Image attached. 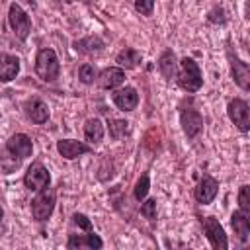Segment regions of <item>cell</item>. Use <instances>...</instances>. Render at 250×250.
I'll list each match as a JSON object with an SVG mask.
<instances>
[{
  "label": "cell",
  "mask_w": 250,
  "mask_h": 250,
  "mask_svg": "<svg viewBox=\"0 0 250 250\" xmlns=\"http://www.w3.org/2000/svg\"><path fill=\"white\" fill-rule=\"evenodd\" d=\"M178 86L188 92L193 94L203 86V74L199 64L191 59V57H184L180 61V72H178Z\"/></svg>",
  "instance_id": "obj_1"
},
{
  "label": "cell",
  "mask_w": 250,
  "mask_h": 250,
  "mask_svg": "<svg viewBox=\"0 0 250 250\" xmlns=\"http://www.w3.org/2000/svg\"><path fill=\"white\" fill-rule=\"evenodd\" d=\"M35 74L43 82H55L59 78L61 62H59V57L53 49H49V47L39 49V53L35 57Z\"/></svg>",
  "instance_id": "obj_2"
},
{
  "label": "cell",
  "mask_w": 250,
  "mask_h": 250,
  "mask_svg": "<svg viewBox=\"0 0 250 250\" xmlns=\"http://www.w3.org/2000/svg\"><path fill=\"white\" fill-rule=\"evenodd\" d=\"M55 203H57V189L55 188L47 186V188L39 189V193L31 199V215H33V219L39 221V223L47 221L53 215Z\"/></svg>",
  "instance_id": "obj_3"
},
{
  "label": "cell",
  "mask_w": 250,
  "mask_h": 250,
  "mask_svg": "<svg viewBox=\"0 0 250 250\" xmlns=\"http://www.w3.org/2000/svg\"><path fill=\"white\" fill-rule=\"evenodd\" d=\"M8 23H10V27H12V31L18 39H21V41L27 39V35L31 31V18L16 2H12L10 8H8Z\"/></svg>",
  "instance_id": "obj_4"
},
{
  "label": "cell",
  "mask_w": 250,
  "mask_h": 250,
  "mask_svg": "<svg viewBox=\"0 0 250 250\" xmlns=\"http://www.w3.org/2000/svg\"><path fill=\"white\" fill-rule=\"evenodd\" d=\"M51 184V174L49 170L43 166V162L35 160L27 166L25 174H23V186L29 189V191H39L43 188H47Z\"/></svg>",
  "instance_id": "obj_5"
},
{
  "label": "cell",
  "mask_w": 250,
  "mask_h": 250,
  "mask_svg": "<svg viewBox=\"0 0 250 250\" xmlns=\"http://www.w3.org/2000/svg\"><path fill=\"white\" fill-rule=\"evenodd\" d=\"M227 113H229V119L236 125L238 131L248 133V129H250V111H248V104L242 98L230 100L229 105H227Z\"/></svg>",
  "instance_id": "obj_6"
},
{
  "label": "cell",
  "mask_w": 250,
  "mask_h": 250,
  "mask_svg": "<svg viewBox=\"0 0 250 250\" xmlns=\"http://www.w3.org/2000/svg\"><path fill=\"white\" fill-rule=\"evenodd\" d=\"M203 232H205L211 248H215V250H227L229 248V238L225 234V229L215 217L203 219Z\"/></svg>",
  "instance_id": "obj_7"
},
{
  "label": "cell",
  "mask_w": 250,
  "mask_h": 250,
  "mask_svg": "<svg viewBox=\"0 0 250 250\" xmlns=\"http://www.w3.org/2000/svg\"><path fill=\"white\" fill-rule=\"evenodd\" d=\"M227 57H229V62H230V74H232V80L236 82V86L244 92L250 90V68H248V62H244L242 59L236 57V53H232L230 49L227 51Z\"/></svg>",
  "instance_id": "obj_8"
},
{
  "label": "cell",
  "mask_w": 250,
  "mask_h": 250,
  "mask_svg": "<svg viewBox=\"0 0 250 250\" xmlns=\"http://www.w3.org/2000/svg\"><path fill=\"white\" fill-rule=\"evenodd\" d=\"M6 150L14 156V160H23L27 156H31L33 152V143L25 133H14L8 141H6Z\"/></svg>",
  "instance_id": "obj_9"
},
{
  "label": "cell",
  "mask_w": 250,
  "mask_h": 250,
  "mask_svg": "<svg viewBox=\"0 0 250 250\" xmlns=\"http://www.w3.org/2000/svg\"><path fill=\"white\" fill-rule=\"evenodd\" d=\"M180 123L188 139H195L203 129V117L195 107H184L180 111Z\"/></svg>",
  "instance_id": "obj_10"
},
{
  "label": "cell",
  "mask_w": 250,
  "mask_h": 250,
  "mask_svg": "<svg viewBox=\"0 0 250 250\" xmlns=\"http://www.w3.org/2000/svg\"><path fill=\"white\" fill-rule=\"evenodd\" d=\"M217 193H219V182L213 176L203 174L201 180H199V184L195 186V191H193L195 201L199 205H207V203H211L217 197Z\"/></svg>",
  "instance_id": "obj_11"
},
{
  "label": "cell",
  "mask_w": 250,
  "mask_h": 250,
  "mask_svg": "<svg viewBox=\"0 0 250 250\" xmlns=\"http://www.w3.org/2000/svg\"><path fill=\"white\" fill-rule=\"evenodd\" d=\"M23 111H25V115H27L33 123H37V125H43V123H47V119H49V107H47V104H45L41 98H37V96H31L29 100H25Z\"/></svg>",
  "instance_id": "obj_12"
},
{
  "label": "cell",
  "mask_w": 250,
  "mask_h": 250,
  "mask_svg": "<svg viewBox=\"0 0 250 250\" xmlns=\"http://www.w3.org/2000/svg\"><path fill=\"white\" fill-rule=\"evenodd\" d=\"M111 100L115 104L117 109L121 111H133L139 104V94L133 86H125V88H119L111 94Z\"/></svg>",
  "instance_id": "obj_13"
},
{
  "label": "cell",
  "mask_w": 250,
  "mask_h": 250,
  "mask_svg": "<svg viewBox=\"0 0 250 250\" xmlns=\"http://www.w3.org/2000/svg\"><path fill=\"white\" fill-rule=\"evenodd\" d=\"M57 150L66 160H74L80 154L92 152V148L88 145H84L82 141H74V139H61V141H57Z\"/></svg>",
  "instance_id": "obj_14"
},
{
  "label": "cell",
  "mask_w": 250,
  "mask_h": 250,
  "mask_svg": "<svg viewBox=\"0 0 250 250\" xmlns=\"http://www.w3.org/2000/svg\"><path fill=\"white\" fill-rule=\"evenodd\" d=\"M230 225H232V230H234L236 238L244 244L248 240V236H250V213L240 211V209L234 211L230 215Z\"/></svg>",
  "instance_id": "obj_15"
},
{
  "label": "cell",
  "mask_w": 250,
  "mask_h": 250,
  "mask_svg": "<svg viewBox=\"0 0 250 250\" xmlns=\"http://www.w3.org/2000/svg\"><path fill=\"white\" fill-rule=\"evenodd\" d=\"M20 72V59L10 53H0V82H10Z\"/></svg>",
  "instance_id": "obj_16"
},
{
  "label": "cell",
  "mask_w": 250,
  "mask_h": 250,
  "mask_svg": "<svg viewBox=\"0 0 250 250\" xmlns=\"http://www.w3.org/2000/svg\"><path fill=\"white\" fill-rule=\"evenodd\" d=\"M125 82V70L121 66H109L104 68L100 74V86L105 90H115L117 86H121Z\"/></svg>",
  "instance_id": "obj_17"
},
{
  "label": "cell",
  "mask_w": 250,
  "mask_h": 250,
  "mask_svg": "<svg viewBox=\"0 0 250 250\" xmlns=\"http://www.w3.org/2000/svg\"><path fill=\"white\" fill-rule=\"evenodd\" d=\"M104 246V240L92 232L88 234H70L68 236V242H66V248L74 250V248H102Z\"/></svg>",
  "instance_id": "obj_18"
},
{
  "label": "cell",
  "mask_w": 250,
  "mask_h": 250,
  "mask_svg": "<svg viewBox=\"0 0 250 250\" xmlns=\"http://www.w3.org/2000/svg\"><path fill=\"white\" fill-rule=\"evenodd\" d=\"M158 70H160V74H162L166 80L176 78V74H178V59H176L174 51L166 49V51L158 57Z\"/></svg>",
  "instance_id": "obj_19"
},
{
  "label": "cell",
  "mask_w": 250,
  "mask_h": 250,
  "mask_svg": "<svg viewBox=\"0 0 250 250\" xmlns=\"http://www.w3.org/2000/svg\"><path fill=\"white\" fill-rule=\"evenodd\" d=\"M105 43L98 37V35H90V37H84L80 41H74V49L78 53H84V55H100L104 51Z\"/></svg>",
  "instance_id": "obj_20"
},
{
  "label": "cell",
  "mask_w": 250,
  "mask_h": 250,
  "mask_svg": "<svg viewBox=\"0 0 250 250\" xmlns=\"http://www.w3.org/2000/svg\"><path fill=\"white\" fill-rule=\"evenodd\" d=\"M141 61H143L141 51H137V49H133V47L121 49V51L117 53V57H115V62H117L121 68H135Z\"/></svg>",
  "instance_id": "obj_21"
},
{
  "label": "cell",
  "mask_w": 250,
  "mask_h": 250,
  "mask_svg": "<svg viewBox=\"0 0 250 250\" xmlns=\"http://www.w3.org/2000/svg\"><path fill=\"white\" fill-rule=\"evenodd\" d=\"M84 139L92 145H98L104 139V123L98 117H90L84 123Z\"/></svg>",
  "instance_id": "obj_22"
},
{
  "label": "cell",
  "mask_w": 250,
  "mask_h": 250,
  "mask_svg": "<svg viewBox=\"0 0 250 250\" xmlns=\"http://www.w3.org/2000/svg\"><path fill=\"white\" fill-rule=\"evenodd\" d=\"M107 129L111 139H121L125 135H129V121L125 119H109L107 121Z\"/></svg>",
  "instance_id": "obj_23"
},
{
  "label": "cell",
  "mask_w": 250,
  "mask_h": 250,
  "mask_svg": "<svg viewBox=\"0 0 250 250\" xmlns=\"http://www.w3.org/2000/svg\"><path fill=\"white\" fill-rule=\"evenodd\" d=\"M148 189H150V178H148V174H143V176L137 180V184H135V189H133V195H135V199H137V201H143V199L146 197Z\"/></svg>",
  "instance_id": "obj_24"
},
{
  "label": "cell",
  "mask_w": 250,
  "mask_h": 250,
  "mask_svg": "<svg viewBox=\"0 0 250 250\" xmlns=\"http://www.w3.org/2000/svg\"><path fill=\"white\" fill-rule=\"evenodd\" d=\"M78 80L82 84H92L96 80V68H94V64H90V62L80 64V68H78Z\"/></svg>",
  "instance_id": "obj_25"
},
{
  "label": "cell",
  "mask_w": 250,
  "mask_h": 250,
  "mask_svg": "<svg viewBox=\"0 0 250 250\" xmlns=\"http://www.w3.org/2000/svg\"><path fill=\"white\" fill-rule=\"evenodd\" d=\"M141 215L148 221H154L156 219V199H146L143 205H141Z\"/></svg>",
  "instance_id": "obj_26"
},
{
  "label": "cell",
  "mask_w": 250,
  "mask_h": 250,
  "mask_svg": "<svg viewBox=\"0 0 250 250\" xmlns=\"http://www.w3.org/2000/svg\"><path fill=\"white\" fill-rule=\"evenodd\" d=\"M72 223H74L78 229L86 230V232H92V230H94L92 221H90V219H88L84 213H74V215H72Z\"/></svg>",
  "instance_id": "obj_27"
},
{
  "label": "cell",
  "mask_w": 250,
  "mask_h": 250,
  "mask_svg": "<svg viewBox=\"0 0 250 250\" xmlns=\"http://www.w3.org/2000/svg\"><path fill=\"white\" fill-rule=\"evenodd\" d=\"M238 209L250 213V201H248V186H240L238 189Z\"/></svg>",
  "instance_id": "obj_28"
},
{
  "label": "cell",
  "mask_w": 250,
  "mask_h": 250,
  "mask_svg": "<svg viewBox=\"0 0 250 250\" xmlns=\"http://www.w3.org/2000/svg\"><path fill=\"white\" fill-rule=\"evenodd\" d=\"M135 10L143 16H152L154 0H135Z\"/></svg>",
  "instance_id": "obj_29"
},
{
  "label": "cell",
  "mask_w": 250,
  "mask_h": 250,
  "mask_svg": "<svg viewBox=\"0 0 250 250\" xmlns=\"http://www.w3.org/2000/svg\"><path fill=\"white\" fill-rule=\"evenodd\" d=\"M207 20H209L211 23H225V21H227L225 10H223V8H219V6H215V8L207 14Z\"/></svg>",
  "instance_id": "obj_30"
},
{
  "label": "cell",
  "mask_w": 250,
  "mask_h": 250,
  "mask_svg": "<svg viewBox=\"0 0 250 250\" xmlns=\"http://www.w3.org/2000/svg\"><path fill=\"white\" fill-rule=\"evenodd\" d=\"M2 217H4V209L0 207V221H2Z\"/></svg>",
  "instance_id": "obj_31"
}]
</instances>
